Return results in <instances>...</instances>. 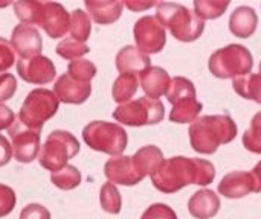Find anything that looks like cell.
<instances>
[{
    "instance_id": "cell-37",
    "label": "cell",
    "mask_w": 261,
    "mask_h": 219,
    "mask_svg": "<svg viewBox=\"0 0 261 219\" xmlns=\"http://www.w3.org/2000/svg\"><path fill=\"white\" fill-rule=\"evenodd\" d=\"M15 62V52L11 46V41L0 37V72L6 73Z\"/></svg>"
},
{
    "instance_id": "cell-32",
    "label": "cell",
    "mask_w": 261,
    "mask_h": 219,
    "mask_svg": "<svg viewBox=\"0 0 261 219\" xmlns=\"http://www.w3.org/2000/svg\"><path fill=\"white\" fill-rule=\"evenodd\" d=\"M242 142L249 152L261 155V111L252 117L251 127L245 131Z\"/></svg>"
},
{
    "instance_id": "cell-36",
    "label": "cell",
    "mask_w": 261,
    "mask_h": 219,
    "mask_svg": "<svg viewBox=\"0 0 261 219\" xmlns=\"http://www.w3.org/2000/svg\"><path fill=\"white\" fill-rule=\"evenodd\" d=\"M17 91V79L12 73H0V104L9 101Z\"/></svg>"
},
{
    "instance_id": "cell-31",
    "label": "cell",
    "mask_w": 261,
    "mask_h": 219,
    "mask_svg": "<svg viewBox=\"0 0 261 219\" xmlns=\"http://www.w3.org/2000/svg\"><path fill=\"white\" fill-rule=\"evenodd\" d=\"M229 2H211V0H197L194 2V14L202 20H216L225 14Z\"/></svg>"
},
{
    "instance_id": "cell-41",
    "label": "cell",
    "mask_w": 261,
    "mask_h": 219,
    "mask_svg": "<svg viewBox=\"0 0 261 219\" xmlns=\"http://www.w3.org/2000/svg\"><path fill=\"white\" fill-rule=\"evenodd\" d=\"M124 6H127L133 12H139V11H145L151 6H156V3L154 2H124Z\"/></svg>"
},
{
    "instance_id": "cell-38",
    "label": "cell",
    "mask_w": 261,
    "mask_h": 219,
    "mask_svg": "<svg viewBox=\"0 0 261 219\" xmlns=\"http://www.w3.org/2000/svg\"><path fill=\"white\" fill-rule=\"evenodd\" d=\"M20 219H50V212L40 204H28L20 212Z\"/></svg>"
},
{
    "instance_id": "cell-5",
    "label": "cell",
    "mask_w": 261,
    "mask_h": 219,
    "mask_svg": "<svg viewBox=\"0 0 261 219\" xmlns=\"http://www.w3.org/2000/svg\"><path fill=\"white\" fill-rule=\"evenodd\" d=\"M208 67L216 78L236 79L252 72L254 58L248 47L242 44H228L217 49L210 56Z\"/></svg>"
},
{
    "instance_id": "cell-1",
    "label": "cell",
    "mask_w": 261,
    "mask_h": 219,
    "mask_svg": "<svg viewBox=\"0 0 261 219\" xmlns=\"http://www.w3.org/2000/svg\"><path fill=\"white\" fill-rule=\"evenodd\" d=\"M153 186L162 194H176L190 184L208 186L216 178V168L205 159L171 157L150 175Z\"/></svg>"
},
{
    "instance_id": "cell-15",
    "label": "cell",
    "mask_w": 261,
    "mask_h": 219,
    "mask_svg": "<svg viewBox=\"0 0 261 219\" xmlns=\"http://www.w3.org/2000/svg\"><path fill=\"white\" fill-rule=\"evenodd\" d=\"M70 26V14L69 11L57 2H44L43 15L40 27L50 38H61L69 32Z\"/></svg>"
},
{
    "instance_id": "cell-39",
    "label": "cell",
    "mask_w": 261,
    "mask_h": 219,
    "mask_svg": "<svg viewBox=\"0 0 261 219\" xmlns=\"http://www.w3.org/2000/svg\"><path fill=\"white\" fill-rule=\"evenodd\" d=\"M15 122V114L12 113V110L3 104H0V131L9 130Z\"/></svg>"
},
{
    "instance_id": "cell-6",
    "label": "cell",
    "mask_w": 261,
    "mask_h": 219,
    "mask_svg": "<svg viewBox=\"0 0 261 219\" xmlns=\"http://www.w3.org/2000/svg\"><path fill=\"white\" fill-rule=\"evenodd\" d=\"M167 99L173 104L170 113V120L174 123H193L199 119L203 105L197 101V91L193 84L185 76H176L171 79Z\"/></svg>"
},
{
    "instance_id": "cell-23",
    "label": "cell",
    "mask_w": 261,
    "mask_h": 219,
    "mask_svg": "<svg viewBox=\"0 0 261 219\" xmlns=\"http://www.w3.org/2000/svg\"><path fill=\"white\" fill-rule=\"evenodd\" d=\"M132 157H133V162H135L139 174L144 178L148 177V175H151L164 163V160H165L164 159V152L161 151V148H158L154 145L142 146Z\"/></svg>"
},
{
    "instance_id": "cell-21",
    "label": "cell",
    "mask_w": 261,
    "mask_h": 219,
    "mask_svg": "<svg viewBox=\"0 0 261 219\" xmlns=\"http://www.w3.org/2000/svg\"><path fill=\"white\" fill-rule=\"evenodd\" d=\"M258 26V15L251 6L237 8L229 17V30L239 38H249L255 34Z\"/></svg>"
},
{
    "instance_id": "cell-4",
    "label": "cell",
    "mask_w": 261,
    "mask_h": 219,
    "mask_svg": "<svg viewBox=\"0 0 261 219\" xmlns=\"http://www.w3.org/2000/svg\"><path fill=\"white\" fill-rule=\"evenodd\" d=\"M84 143L98 152H104L112 157L122 155L128 145L127 131L113 122L92 120L83 128Z\"/></svg>"
},
{
    "instance_id": "cell-30",
    "label": "cell",
    "mask_w": 261,
    "mask_h": 219,
    "mask_svg": "<svg viewBox=\"0 0 261 219\" xmlns=\"http://www.w3.org/2000/svg\"><path fill=\"white\" fill-rule=\"evenodd\" d=\"M57 55H60L63 59H69V61H75V59H81L84 55H87L90 52L89 46L86 43H80L73 38H64L61 40L57 47H55Z\"/></svg>"
},
{
    "instance_id": "cell-43",
    "label": "cell",
    "mask_w": 261,
    "mask_h": 219,
    "mask_svg": "<svg viewBox=\"0 0 261 219\" xmlns=\"http://www.w3.org/2000/svg\"><path fill=\"white\" fill-rule=\"evenodd\" d=\"M260 75H261V62H260Z\"/></svg>"
},
{
    "instance_id": "cell-42",
    "label": "cell",
    "mask_w": 261,
    "mask_h": 219,
    "mask_svg": "<svg viewBox=\"0 0 261 219\" xmlns=\"http://www.w3.org/2000/svg\"><path fill=\"white\" fill-rule=\"evenodd\" d=\"M252 178H254V192L261 194V162L255 165V168L252 169Z\"/></svg>"
},
{
    "instance_id": "cell-25",
    "label": "cell",
    "mask_w": 261,
    "mask_h": 219,
    "mask_svg": "<svg viewBox=\"0 0 261 219\" xmlns=\"http://www.w3.org/2000/svg\"><path fill=\"white\" fill-rule=\"evenodd\" d=\"M139 87V79L136 75H130V73H122L119 75L112 87V96L113 101L118 102L119 105L127 104L132 101V98L136 95Z\"/></svg>"
},
{
    "instance_id": "cell-12",
    "label": "cell",
    "mask_w": 261,
    "mask_h": 219,
    "mask_svg": "<svg viewBox=\"0 0 261 219\" xmlns=\"http://www.w3.org/2000/svg\"><path fill=\"white\" fill-rule=\"evenodd\" d=\"M17 73L28 84L43 85L55 79L57 70L50 58L38 55L32 58H20L17 61Z\"/></svg>"
},
{
    "instance_id": "cell-28",
    "label": "cell",
    "mask_w": 261,
    "mask_h": 219,
    "mask_svg": "<svg viewBox=\"0 0 261 219\" xmlns=\"http://www.w3.org/2000/svg\"><path fill=\"white\" fill-rule=\"evenodd\" d=\"M50 181L61 191H72L81 184V172L75 166L66 165L63 169L50 174Z\"/></svg>"
},
{
    "instance_id": "cell-3",
    "label": "cell",
    "mask_w": 261,
    "mask_h": 219,
    "mask_svg": "<svg viewBox=\"0 0 261 219\" xmlns=\"http://www.w3.org/2000/svg\"><path fill=\"white\" fill-rule=\"evenodd\" d=\"M156 18L164 27L170 29L176 40L182 43L196 41L205 30V21H202L194 11H190L180 3H156Z\"/></svg>"
},
{
    "instance_id": "cell-33",
    "label": "cell",
    "mask_w": 261,
    "mask_h": 219,
    "mask_svg": "<svg viewBox=\"0 0 261 219\" xmlns=\"http://www.w3.org/2000/svg\"><path fill=\"white\" fill-rule=\"evenodd\" d=\"M96 66L89 59H75L67 66V75L80 82H90L96 76Z\"/></svg>"
},
{
    "instance_id": "cell-2",
    "label": "cell",
    "mask_w": 261,
    "mask_h": 219,
    "mask_svg": "<svg viewBox=\"0 0 261 219\" xmlns=\"http://www.w3.org/2000/svg\"><path fill=\"white\" fill-rule=\"evenodd\" d=\"M188 136L196 152L211 155L220 145H228L237 137V123L228 114L202 116L190 125Z\"/></svg>"
},
{
    "instance_id": "cell-16",
    "label": "cell",
    "mask_w": 261,
    "mask_h": 219,
    "mask_svg": "<svg viewBox=\"0 0 261 219\" xmlns=\"http://www.w3.org/2000/svg\"><path fill=\"white\" fill-rule=\"evenodd\" d=\"M54 93H55L57 99L63 104L81 105L89 99V96L92 93V85H90V82H80V81L70 78L67 73H64L55 81Z\"/></svg>"
},
{
    "instance_id": "cell-19",
    "label": "cell",
    "mask_w": 261,
    "mask_h": 219,
    "mask_svg": "<svg viewBox=\"0 0 261 219\" xmlns=\"http://www.w3.org/2000/svg\"><path fill=\"white\" fill-rule=\"evenodd\" d=\"M139 84L147 98L159 99L161 96L168 93L171 78L165 69L159 66H151L139 75Z\"/></svg>"
},
{
    "instance_id": "cell-29",
    "label": "cell",
    "mask_w": 261,
    "mask_h": 219,
    "mask_svg": "<svg viewBox=\"0 0 261 219\" xmlns=\"http://www.w3.org/2000/svg\"><path fill=\"white\" fill-rule=\"evenodd\" d=\"M99 203L104 212L110 215H118L122 207V198L118 191V187L113 183H106L102 184L99 191Z\"/></svg>"
},
{
    "instance_id": "cell-13",
    "label": "cell",
    "mask_w": 261,
    "mask_h": 219,
    "mask_svg": "<svg viewBox=\"0 0 261 219\" xmlns=\"http://www.w3.org/2000/svg\"><path fill=\"white\" fill-rule=\"evenodd\" d=\"M104 175L109 183H113L115 186H136L144 180L133 162V157L128 155H118L109 159L104 165Z\"/></svg>"
},
{
    "instance_id": "cell-14",
    "label": "cell",
    "mask_w": 261,
    "mask_h": 219,
    "mask_svg": "<svg viewBox=\"0 0 261 219\" xmlns=\"http://www.w3.org/2000/svg\"><path fill=\"white\" fill-rule=\"evenodd\" d=\"M11 46L20 58H32L41 55L43 40L35 26L20 23L12 29Z\"/></svg>"
},
{
    "instance_id": "cell-7",
    "label": "cell",
    "mask_w": 261,
    "mask_h": 219,
    "mask_svg": "<svg viewBox=\"0 0 261 219\" xmlns=\"http://www.w3.org/2000/svg\"><path fill=\"white\" fill-rule=\"evenodd\" d=\"M60 107L55 93L47 88H35L29 91L18 111V120L35 131H41L43 125L52 119Z\"/></svg>"
},
{
    "instance_id": "cell-10",
    "label": "cell",
    "mask_w": 261,
    "mask_h": 219,
    "mask_svg": "<svg viewBox=\"0 0 261 219\" xmlns=\"http://www.w3.org/2000/svg\"><path fill=\"white\" fill-rule=\"evenodd\" d=\"M133 35L136 47L145 55L159 53L167 44L165 27L153 15H145L135 23Z\"/></svg>"
},
{
    "instance_id": "cell-22",
    "label": "cell",
    "mask_w": 261,
    "mask_h": 219,
    "mask_svg": "<svg viewBox=\"0 0 261 219\" xmlns=\"http://www.w3.org/2000/svg\"><path fill=\"white\" fill-rule=\"evenodd\" d=\"M84 5L92 20L98 24H112L118 21L119 17L122 15V8H124V2H118V0H110V2L87 0Z\"/></svg>"
},
{
    "instance_id": "cell-18",
    "label": "cell",
    "mask_w": 261,
    "mask_h": 219,
    "mask_svg": "<svg viewBox=\"0 0 261 219\" xmlns=\"http://www.w3.org/2000/svg\"><path fill=\"white\" fill-rule=\"evenodd\" d=\"M220 198L211 189H200L188 200V212L196 219L214 218L220 210Z\"/></svg>"
},
{
    "instance_id": "cell-8",
    "label": "cell",
    "mask_w": 261,
    "mask_h": 219,
    "mask_svg": "<svg viewBox=\"0 0 261 219\" xmlns=\"http://www.w3.org/2000/svg\"><path fill=\"white\" fill-rule=\"evenodd\" d=\"M78 152L80 142L76 140V137L69 131L55 130L47 136L38 154V162L44 169L57 172L63 169L70 159L76 157Z\"/></svg>"
},
{
    "instance_id": "cell-27",
    "label": "cell",
    "mask_w": 261,
    "mask_h": 219,
    "mask_svg": "<svg viewBox=\"0 0 261 219\" xmlns=\"http://www.w3.org/2000/svg\"><path fill=\"white\" fill-rule=\"evenodd\" d=\"M92 32V20L90 15L83 11V9H75L70 14V26H69V34L70 38L86 43L90 37Z\"/></svg>"
},
{
    "instance_id": "cell-35",
    "label": "cell",
    "mask_w": 261,
    "mask_h": 219,
    "mask_svg": "<svg viewBox=\"0 0 261 219\" xmlns=\"http://www.w3.org/2000/svg\"><path fill=\"white\" fill-rule=\"evenodd\" d=\"M141 219H177V215L170 206L162 204V203H156V204H151L142 213Z\"/></svg>"
},
{
    "instance_id": "cell-9",
    "label": "cell",
    "mask_w": 261,
    "mask_h": 219,
    "mask_svg": "<svg viewBox=\"0 0 261 219\" xmlns=\"http://www.w3.org/2000/svg\"><path fill=\"white\" fill-rule=\"evenodd\" d=\"M164 104L159 99H151L147 96L118 105L113 111V119L127 127L158 125L164 120Z\"/></svg>"
},
{
    "instance_id": "cell-17",
    "label": "cell",
    "mask_w": 261,
    "mask_h": 219,
    "mask_svg": "<svg viewBox=\"0 0 261 219\" xmlns=\"http://www.w3.org/2000/svg\"><path fill=\"white\" fill-rule=\"evenodd\" d=\"M219 194L229 200H239L254 192V178L251 172L234 171L226 174L219 183Z\"/></svg>"
},
{
    "instance_id": "cell-11",
    "label": "cell",
    "mask_w": 261,
    "mask_h": 219,
    "mask_svg": "<svg viewBox=\"0 0 261 219\" xmlns=\"http://www.w3.org/2000/svg\"><path fill=\"white\" fill-rule=\"evenodd\" d=\"M40 133L24 127L20 120H15L14 125L8 130L11 137V146L14 159L18 163H31L38 157L40 152Z\"/></svg>"
},
{
    "instance_id": "cell-20",
    "label": "cell",
    "mask_w": 261,
    "mask_h": 219,
    "mask_svg": "<svg viewBox=\"0 0 261 219\" xmlns=\"http://www.w3.org/2000/svg\"><path fill=\"white\" fill-rule=\"evenodd\" d=\"M116 69L118 72L122 73H130V75H141L145 72L148 67H151L150 56L141 52L136 46H125L122 47L118 55H116Z\"/></svg>"
},
{
    "instance_id": "cell-34",
    "label": "cell",
    "mask_w": 261,
    "mask_h": 219,
    "mask_svg": "<svg viewBox=\"0 0 261 219\" xmlns=\"http://www.w3.org/2000/svg\"><path fill=\"white\" fill-rule=\"evenodd\" d=\"M15 203H17L15 192L9 186L0 183V218L8 216L14 210Z\"/></svg>"
},
{
    "instance_id": "cell-24",
    "label": "cell",
    "mask_w": 261,
    "mask_h": 219,
    "mask_svg": "<svg viewBox=\"0 0 261 219\" xmlns=\"http://www.w3.org/2000/svg\"><path fill=\"white\" fill-rule=\"evenodd\" d=\"M234 91L249 101H254L261 105V75L260 73H249L240 78L232 79Z\"/></svg>"
},
{
    "instance_id": "cell-40",
    "label": "cell",
    "mask_w": 261,
    "mask_h": 219,
    "mask_svg": "<svg viewBox=\"0 0 261 219\" xmlns=\"http://www.w3.org/2000/svg\"><path fill=\"white\" fill-rule=\"evenodd\" d=\"M12 157H14V154H12L11 143L8 142V139L5 136L0 134V168L2 166H6L11 162Z\"/></svg>"
},
{
    "instance_id": "cell-26",
    "label": "cell",
    "mask_w": 261,
    "mask_h": 219,
    "mask_svg": "<svg viewBox=\"0 0 261 219\" xmlns=\"http://www.w3.org/2000/svg\"><path fill=\"white\" fill-rule=\"evenodd\" d=\"M44 2L40 0H20L14 3V11L18 20L24 24L40 26L41 15H43Z\"/></svg>"
}]
</instances>
